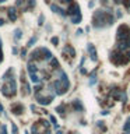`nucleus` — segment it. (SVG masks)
Wrapping results in <instances>:
<instances>
[{"label":"nucleus","instance_id":"15","mask_svg":"<svg viewBox=\"0 0 130 134\" xmlns=\"http://www.w3.org/2000/svg\"><path fill=\"white\" fill-rule=\"evenodd\" d=\"M50 120H52V122H53V124H55V126H56V119H55V117H53V116H52V117H50Z\"/></svg>","mask_w":130,"mask_h":134},{"label":"nucleus","instance_id":"3","mask_svg":"<svg viewBox=\"0 0 130 134\" xmlns=\"http://www.w3.org/2000/svg\"><path fill=\"white\" fill-rule=\"evenodd\" d=\"M3 81H4V85L2 87V92L6 95V97H14L16 95V81L14 78H9L7 74L3 75Z\"/></svg>","mask_w":130,"mask_h":134},{"label":"nucleus","instance_id":"10","mask_svg":"<svg viewBox=\"0 0 130 134\" xmlns=\"http://www.w3.org/2000/svg\"><path fill=\"white\" fill-rule=\"evenodd\" d=\"M20 36H21V31H20V29H17V31H16V35H14V38H16V39H20Z\"/></svg>","mask_w":130,"mask_h":134},{"label":"nucleus","instance_id":"9","mask_svg":"<svg viewBox=\"0 0 130 134\" xmlns=\"http://www.w3.org/2000/svg\"><path fill=\"white\" fill-rule=\"evenodd\" d=\"M88 52L91 53V59L92 60H97V50H95L94 45H90V46H88Z\"/></svg>","mask_w":130,"mask_h":134},{"label":"nucleus","instance_id":"7","mask_svg":"<svg viewBox=\"0 0 130 134\" xmlns=\"http://www.w3.org/2000/svg\"><path fill=\"white\" fill-rule=\"evenodd\" d=\"M7 11H9V18L11 20V21H16V20H17V17H18V14H17V10L10 7V9L7 10Z\"/></svg>","mask_w":130,"mask_h":134},{"label":"nucleus","instance_id":"14","mask_svg":"<svg viewBox=\"0 0 130 134\" xmlns=\"http://www.w3.org/2000/svg\"><path fill=\"white\" fill-rule=\"evenodd\" d=\"M52 43H55V45L57 43V38H52Z\"/></svg>","mask_w":130,"mask_h":134},{"label":"nucleus","instance_id":"17","mask_svg":"<svg viewBox=\"0 0 130 134\" xmlns=\"http://www.w3.org/2000/svg\"><path fill=\"white\" fill-rule=\"evenodd\" d=\"M3 2H6V0H0V3H3Z\"/></svg>","mask_w":130,"mask_h":134},{"label":"nucleus","instance_id":"11","mask_svg":"<svg viewBox=\"0 0 130 134\" xmlns=\"http://www.w3.org/2000/svg\"><path fill=\"white\" fill-rule=\"evenodd\" d=\"M35 41H36V38H31V39H29V42H28V46H32V43L35 42Z\"/></svg>","mask_w":130,"mask_h":134},{"label":"nucleus","instance_id":"2","mask_svg":"<svg viewBox=\"0 0 130 134\" xmlns=\"http://www.w3.org/2000/svg\"><path fill=\"white\" fill-rule=\"evenodd\" d=\"M53 88H55V94L56 95H62L69 89V80H67V75L63 71L60 73V78H57L53 82Z\"/></svg>","mask_w":130,"mask_h":134},{"label":"nucleus","instance_id":"4","mask_svg":"<svg viewBox=\"0 0 130 134\" xmlns=\"http://www.w3.org/2000/svg\"><path fill=\"white\" fill-rule=\"evenodd\" d=\"M32 134H50V129L46 120H39L32 126Z\"/></svg>","mask_w":130,"mask_h":134},{"label":"nucleus","instance_id":"13","mask_svg":"<svg viewBox=\"0 0 130 134\" xmlns=\"http://www.w3.org/2000/svg\"><path fill=\"white\" fill-rule=\"evenodd\" d=\"M17 131H18V130H17L16 124H13V133H14V134H17Z\"/></svg>","mask_w":130,"mask_h":134},{"label":"nucleus","instance_id":"16","mask_svg":"<svg viewBox=\"0 0 130 134\" xmlns=\"http://www.w3.org/2000/svg\"><path fill=\"white\" fill-rule=\"evenodd\" d=\"M2 24H4V20H3L2 17H0V25H2Z\"/></svg>","mask_w":130,"mask_h":134},{"label":"nucleus","instance_id":"12","mask_svg":"<svg viewBox=\"0 0 130 134\" xmlns=\"http://www.w3.org/2000/svg\"><path fill=\"white\" fill-rule=\"evenodd\" d=\"M2 134H7V129H6V126L2 127Z\"/></svg>","mask_w":130,"mask_h":134},{"label":"nucleus","instance_id":"1","mask_svg":"<svg viewBox=\"0 0 130 134\" xmlns=\"http://www.w3.org/2000/svg\"><path fill=\"white\" fill-rule=\"evenodd\" d=\"M112 22H113V15L104 10H97L92 17V25L95 28H105V27L112 25Z\"/></svg>","mask_w":130,"mask_h":134},{"label":"nucleus","instance_id":"8","mask_svg":"<svg viewBox=\"0 0 130 134\" xmlns=\"http://www.w3.org/2000/svg\"><path fill=\"white\" fill-rule=\"evenodd\" d=\"M22 109H24V108H22V105H21V104H14V105L11 106V111L14 112L16 115H20V113L22 112Z\"/></svg>","mask_w":130,"mask_h":134},{"label":"nucleus","instance_id":"6","mask_svg":"<svg viewBox=\"0 0 130 134\" xmlns=\"http://www.w3.org/2000/svg\"><path fill=\"white\" fill-rule=\"evenodd\" d=\"M21 88H24V91H22V95H28L29 94V85L27 84V81H25V77H24V73H21Z\"/></svg>","mask_w":130,"mask_h":134},{"label":"nucleus","instance_id":"5","mask_svg":"<svg viewBox=\"0 0 130 134\" xmlns=\"http://www.w3.org/2000/svg\"><path fill=\"white\" fill-rule=\"evenodd\" d=\"M34 0H18L17 2V6H18L20 9H22V10H29V9H32L34 7Z\"/></svg>","mask_w":130,"mask_h":134}]
</instances>
